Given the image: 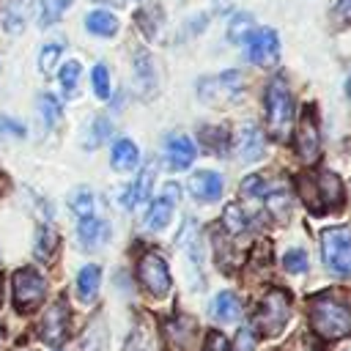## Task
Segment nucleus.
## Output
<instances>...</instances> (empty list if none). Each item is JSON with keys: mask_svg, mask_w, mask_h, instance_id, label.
<instances>
[{"mask_svg": "<svg viewBox=\"0 0 351 351\" xmlns=\"http://www.w3.org/2000/svg\"><path fill=\"white\" fill-rule=\"evenodd\" d=\"M310 324L324 340H340L351 335V310L335 293H318L310 299Z\"/></svg>", "mask_w": 351, "mask_h": 351, "instance_id": "f257e3e1", "label": "nucleus"}, {"mask_svg": "<svg viewBox=\"0 0 351 351\" xmlns=\"http://www.w3.org/2000/svg\"><path fill=\"white\" fill-rule=\"evenodd\" d=\"M299 192L310 211H329L343 206V181L329 170L299 178Z\"/></svg>", "mask_w": 351, "mask_h": 351, "instance_id": "f03ea898", "label": "nucleus"}, {"mask_svg": "<svg viewBox=\"0 0 351 351\" xmlns=\"http://www.w3.org/2000/svg\"><path fill=\"white\" fill-rule=\"evenodd\" d=\"M266 121L274 140H285L293 123V99L282 77H274L266 88Z\"/></svg>", "mask_w": 351, "mask_h": 351, "instance_id": "7ed1b4c3", "label": "nucleus"}, {"mask_svg": "<svg viewBox=\"0 0 351 351\" xmlns=\"http://www.w3.org/2000/svg\"><path fill=\"white\" fill-rule=\"evenodd\" d=\"M324 263L337 277H351V228H326L321 233Z\"/></svg>", "mask_w": 351, "mask_h": 351, "instance_id": "20e7f679", "label": "nucleus"}, {"mask_svg": "<svg viewBox=\"0 0 351 351\" xmlns=\"http://www.w3.org/2000/svg\"><path fill=\"white\" fill-rule=\"evenodd\" d=\"M288 313H291V299L285 291H271L263 296L258 315H255V326L261 335L274 337L282 332V326L288 324Z\"/></svg>", "mask_w": 351, "mask_h": 351, "instance_id": "39448f33", "label": "nucleus"}, {"mask_svg": "<svg viewBox=\"0 0 351 351\" xmlns=\"http://www.w3.org/2000/svg\"><path fill=\"white\" fill-rule=\"evenodd\" d=\"M244 82H241V74L239 71H222L217 77H203L197 82V96L203 104H230L236 101V96L241 93Z\"/></svg>", "mask_w": 351, "mask_h": 351, "instance_id": "423d86ee", "label": "nucleus"}, {"mask_svg": "<svg viewBox=\"0 0 351 351\" xmlns=\"http://www.w3.org/2000/svg\"><path fill=\"white\" fill-rule=\"evenodd\" d=\"M44 291H47V282L36 269L25 266L14 274V302H16L19 313H25V315L33 313L44 302Z\"/></svg>", "mask_w": 351, "mask_h": 351, "instance_id": "0eeeda50", "label": "nucleus"}, {"mask_svg": "<svg viewBox=\"0 0 351 351\" xmlns=\"http://www.w3.org/2000/svg\"><path fill=\"white\" fill-rule=\"evenodd\" d=\"M137 277H140L143 288L151 296H156V299L167 296V291H170V271H167V263H165L162 255L145 252L140 258V263H137Z\"/></svg>", "mask_w": 351, "mask_h": 351, "instance_id": "6e6552de", "label": "nucleus"}, {"mask_svg": "<svg viewBox=\"0 0 351 351\" xmlns=\"http://www.w3.org/2000/svg\"><path fill=\"white\" fill-rule=\"evenodd\" d=\"M247 55L255 66H274L280 60V38L271 27H261L247 38Z\"/></svg>", "mask_w": 351, "mask_h": 351, "instance_id": "1a4fd4ad", "label": "nucleus"}, {"mask_svg": "<svg viewBox=\"0 0 351 351\" xmlns=\"http://www.w3.org/2000/svg\"><path fill=\"white\" fill-rule=\"evenodd\" d=\"M296 151L302 156V162H315L318 151H321V134H318V123H315V112L313 107H304L302 121L296 126Z\"/></svg>", "mask_w": 351, "mask_h": 351, "instance_id": "9d476101", "label": "nucleus"}, {"mask_svg": "<svg viewBox=\"0 0 351 351\" xmlns=\"http://www.w3.org/2000/svg\"><path fill=\"white\" fill-rule=\"evenodd\" d=\"M38 332H41V340L47 346H60L66 340V335H69V304H66V299H58L44 313Z\"/></svg>", "mask_w": 351, "mask_h": 351, "instance_id": "9b49d317", "label": "nucleus"}, {"mask_svg": "<svg viewBox=\"0 0 351 351\" xmlns=\"http://www.w3.org/2000/svg\"><path fill=\"white\" fill-rule=\"evenodd\" d=\"M178 195H181L178 184H173V181H170V184H165L162 195L151 203V208H148V214H145V228H148V230H165V228H167V222H170V217H173V206H176Z\"/></svg>", "mask_w": 351, "mask_h": 351, "instance_id": "f8f14e48", "label": "nucleus"}, {"mask_svg": "<svg viewBox=\"0 0 351 351\" xmlns=\"http://www.w3.org/2000/svg\"><path fill=\"white\" fill-rule=\"evenodd\" d=\"M165 159L170 170H186L195 162V143L186 134H173L165 148Z\"/></svg>", "mask_w": 351, "mask_h": 351, "instance_id": "ddd939ff", "label": "nucleus"}, {"mask_svg": "<svg viewBox=\"0 0 351 351\" xmlns=\"http://www.w3.org/2000/svg\"><path fill=\"white\" fill-rule=\"evenodd\" d=\"M189 192L197 200H217L222 195V176L214 170H197L189 178Z\"/></svg>", "mask_w": 351, "mask_h": 351, "instance_id": "4468645a", "label": "nucleus"}, {"mask_svg": "<svg viewBox=\"0 0 351 351\" xmlns=\"http://www.w3.org/2000/svg\"><path fill=\"white\" fill-rule=\"evenodd\" d=\"M154 176H156V170L154 167H145V170H140V176L126 186V192L121 195V206L123 208H137L148 195H151V186H154Z\"/></svg>", "mask_w": 351, "mask_h": 351, "instance_id": "2eb2a0df", "label": "nucleus"}, {"mask_svg": "<svg viewBox=\"0 0 351 351\" xmlns=\"http://www.w3.org/2000/svg\"><path fill=\"white\" fill-rule=\"evenodd\" d=\"M132 71H134V88L140 96H151L154 88H156V80H154V63L148 58L145 49H137L134 52V60H132Z\"/></svg>", "mask_w": 351, "mask_h": 351, "instance_id": "dca6fc26", "label": "nucleus"}, {"mask_svg": "<svg viewBox=\"0 0 351 351\" xmlns=\"http://www.w3.org/2000/svg\"><path fill=\"white\" fill-rule=\"evenodd\" d=\"M107 239H110V228H107V222H101V219H96V217L82 219L80 228H77V241H80L82 247H88V250L101 247Z\"/></svg>", "mask_w": 351, "mask_h": 351, "instance_id": "f3484780", "label": "nucleus"}, {"mask_svg": "<svg viewBox=\"0 0 351 351\" xmlns=\"http://www.w3.org/2000/svg\"><path fill=\"white\" fill-rule=\"evenodd\" d=\"M239 156L244 162H255L263 156V132L255 123H247L239 137Z\"/></svg>", "mask_w": 351, "mask_h": 351, "instance_id": "a211bd4d", "label": "nucleus"}, {"mask_svg": "<svg viewBox=\"0 0 351 351\" xmlns=\"http://www.w3.org/2000/svg\"><path fill=\"white\" fill-rule=\"evenodd\" d=\"M30 11H33V0H8L3 11V27L8 33H19L27 25Z\"/></svg>", "mask_w": 351, "mask_h": 351, "instance_id": "6ab92c4d", "label": "nucleus"}, {"mask_svg": "<svg viewBox=\"0 0 351 351\" xmlns=\"http://www.w3.org/2000/svg\"><path fill=\"white\" fill-rule=\"evenodd\" d=\"M110 156H112V167H115V170H121V173L134 170V167H137V162H140V151H137V145H134L132 140H126V137L112 143Z\"/></svg>", "mask_w": 351, "mask_h": 351, "instance_id": "aec40b11", "label": "nucleus"}, {"mask_svg": "<svg viewBox=\"0 0 351 351\" xmlns=\"http://www.w3.org/2000/svg\"><path fill=\"white\" fill-rule=\"evenodd\" d=\"M85 27H88L93 36L110 38V36L118 33V19H115V14H110V11H90V14L85 16Z\"/></svg>", "mask_w": 351, "mask_h": 351, "instance_id": "412c9836", "label": "nucleus"}, {"mask_svg": "<svg viewBox=\"0 0 351 351\" xmlns=\"http://www.w3.org/2000/svg\"><path fill=\"white\" fill-rule=\"evenodd\" d=\"M99 282H101V269H99L96 263L82 266V271H80V277H77L80 299H82V302H93L96 293H99Z\"/></svg>", "mask_w": 351, "mask_h": 351, "instance_id": "4be33fe9", "label": "nucleus"}, {"mask_svg": "<svg viewBox=\"0 0 351 351\" xmlns=\"http://www.w3.org/2000/svg\"><path fill=\"white\" fill-rule=\"evenodd\" d=\"M239 313H241V304H239V299H236L230 291H222V293L211 302V315H214L217 321H222V324L236 321Z\"/></svg>", "mask_w": 351, "mask_h": 351, "instance_id": "5701e85b", "label": "nucleus"}, {"mask_svg": "<svg viewBox=\"0 0 351 351\" xmlns=\"http://www.w3.org/2000/svg\"><path fill=\"white\" fill-rule=\"evenodd\" d=\"M55 250H58V236H55V230H52L49 225H41V228L36 230V241H33L36 258L49 261V258L55 255Z\"/></svg>", "mask_w": 351, "mask_h": 351, "instance_id": "b1692460", "label": "nucleus"}, {"mask_svg": "<svg viewBox=\"0 0 351 351\" xmlns=\"http://www.w3.org/2000/svg\"><path fill=\"white\" fill-rule=\"evenodd\" d=\"M36 110H38V118H41V126H44V129H52V126L60 121V101H58L52 93L38 96Z\"/></svg>", "mask_w": 351, "mask_h": 351, "instance_id": "393cba45", "label": "nucleus"}, {"mask_svg": "<svg viewBox=\"0 0 351 351\" xmlns=\"http://www.w3.org/2000/svg\"><path fill=\"white\" fill-rule=\"evenodd\" d=\"M252 27H255V19L241 11V14H236V16L230 19V25H228V38H230L233 44H241V41H247V38L255 33Z\"/></svg>", "mask_w": 351, "mask_h": 351, "instance_id": "a878e982", "label": "nucleus"}, {"mask_svg": "<svg viewBox=\"0 0 351 351\" xmlns=\"http://www.w3.org/2000/svg\"><path fill=\"white\" fill-rule=\"evenodd\" d=\"M126 351H154V332L148 329L145 321H140L132 329V335L126 340Z\"/></svg>", "mask_w": 351, "mask_h": 351, "instance_id": "bb28decb", "label": "nucleus"}, {"mask_svg": "<svg viewBox=\"0 0 351 351\" xmlns=\"http://www.w3.org/2000/svg\"><path fill=\"white\" fill-rule=\"evenodd\" d=\"M222 225H225V230H228L230 236L244 233V230H247V217H244L241 206H236V203L225 206V211H222Z\"/></svg>", "mask_w": 351, "mask_h": 351, "instance_id": "cd10ccee", "label": "nucleus"}, {"mask_svg": "<svg viewBox=\"0 0 351 351\" xmlns=\"http://www.w3.org/2000/svg\"><path fill=\"white\" fill-rule=\"evenodd\" d=\"M104 340H107V329H104V321L96 318L88 332H85V340H82V351H104Z\"/></svg>", "mask_w": 351, "mask_h": 351, "instance_id": "c85d7f7f", "label": "nucleus"}, {"mask_svg": "<svg viewBox=\"0 0 351 351\" xmlns=\"http://www.w3.org/2000/svg\"><path fill=\"white\" fill-rule=\"evenodd\" d=\"M69 208H71L80 219L93 217V195H90L88 189H77V192H71V197H69Z\"/></svg>", "mask_w": 351, "mask_h": 351, "instance_id": "c756f323", "label": "nucleus"}, {"mask_svg": "<svg viewBox=\"0 0 351 351\" xmlns=\"http://www.w3.org/2000/svg\"><path fill=\"white\" fill-rule=\"evenodd\" d=\"M69 3H71V0H41V16H38V22H41V25L58 22V19L63 16V11H66Z\"/></svg>", "mask_w": 351, "mask_h": 351, "instance_id": "7c9ffc66", "label": "nucleus"}, {"mask_svg": "<svg viewBox=\"0 0 351 351\" xmlns=\"http://www.w3.org/2000/svg\"><path fill=\"white\" fill-rule=\"evenodd\" d=\"M200 137L206 140V145L211 148V151H217V154H222L228 145V132L225 129H219V126H203L200 129Z\"/></svg>", "mask_w": 351, "mask_h": 351, "instance_id": "2f4dec72", "label": "nucleus"}, {"mask_svg": "<svg viewBox=\"0 0 351 351\" xmlns=\"http://www.w3.org/2000/svg\"><path fill=\"white\" fill-rule=\"evenodd\" d=\"M282 266H285V271H288V274H304V271H307V266H310L307 252H304V250H291V252H285Z\"/></svg>", "mask_w": 351, "mask_h": 351, "instance_id": "473e14b6", "label": "nucleus"}, {"mask_svg": "<svg viewBox=\"0 0 351 351\" xmlns=\"http://www.w3.org/2000/svg\"><path fill=\"white\" fill-rule=\"evenodd\" d=\"M77 82H80V63L77 60H66V66L60 69V88L66 93H71L77 88Z\"/></svg>", "mask_w": 351, "mask_h": 351, "instance_id": "72a5a7b5", "label": "nucleus"}, {"mask_svg": "<svg viewBox=\"0 0 351 351\" xmlns=\"http://www.w3.org/2000/svg\"><path fill=\"white\" fill-rule=\"evenodd\" d=\"M90 82H93V90L99 99H110V77H107V69L99 63L93 66V74H90Z\"/></svg>", "mask_w": 351, "mask_h": 351, "instance_id": "f704fd0d", "label": "nucleus"}, {"mask_svg": "<svg viewBox=\"0 0 351 351\" xmlns=\"http://www.w3.org/2000/svg\"><path fill=\"white\" fill-rule=\"evenodd\" d=\"M266 181H263V176H247L244 181H241V192L247 195V197H266Z\"/></svg>", "mask_w": 351, "mask_h": 351, "instance_id": "c9c22d12", "label": "nucleus"}, {"mask_svg": "<svg viewBox=\"0 0 351 351\" xmlns=\"http://www.w3.org/2000/svg\"><path fill=\"white\" fill-rule=\"evenodd\" d=\"M63 52V47L60 44H47L44 49H41V55H38V69L47 74V71H52V66L58 63V55Z\"/></svg>", "mask_w": 351, "mask_h": 351, "instance_id": "e433bc0d", "label": "nucleus"}, {"mask_svg": "<svg viewBox=\"0 0 351 351\" xmlns=\"http://www.w3.org/2000/svg\"><path fill=\"white\" fill-rule=\"evenodd\" d=\"M233 351H255V335L250 326H241L236 335V348Z\"/></svg>", "mask_w": 351, "mask_h": 351, "instance_id": "4c0bfd02", "label": "nucleus"}, {"mask_svg": "<svg viewBox=\"0 0 351 351\" xmlns=\"http://www.w3.org/2000/svg\"><path fill=\"white\" fill-rule=\"evenodd\" d=\"M110 132H112V123H110L107 118H96V121H93V137H90V145H99L104 137H110Z\"/></svg>", "mask_w": 351, "mask_h": 351, "instance_id": "58836bf2", "label": "nucleus"}, {"mask_svg": "<svg viewBox=\"0 0 351 351\" xmlns=\"http://www.w3.org/2000/svg\"><path fill=\"white\" fill-rule=\"evenodd\" d=\"M203 351H230V346H228L225 335L208 332V335H206V343H203Z\"/></svg>", "mask_w": 351, "mask_h": 351, "instance_id": "ea45409f", "label": "nucleus"}, {"mask_svg": "<svg viewBox=\"0 0 351 351\" xmlns=\"http://www.w3.org/2000/svg\"><path fill=\"white\" fill-rule=\"evenodd\" d=\"M335 16L340 25H348L351 22V0H335Z\"/></svg>", "mask_w": 351, "mask_h": 351, "instance_id": "a19ab883", "label": "nucleus"}, {"mask_svg": "<svg viewBox=\"0 0 351 351\" xmlns=\"http://www.w3.org/2000/svg\"><path fill=\"white\" fill-rule=\"evenodd\" d=\"M0 134H14V137H25V126L14 123L11 118H0Z\"/></svg>", "mask_w": 351, "mask_h": 351, "instance_id": "79ce46f5", "label": "nucleus"}, {"mask_svg": "<svg viewBox=\"0 0 351 351\" xmlns=\"http://www.w3.org/2000/svg\"><path fill=\"white\" fill-rule=\"evenodd\" d=\"M96 3H110V5H123L126 0H96Z\"/></svg>", "mask_w": 351, "mask_h": 351, "instance_id": "37998d69", "label": "nucleus"}, {"mask_svg": "<svg viewBox=\"0 0 351 351\" xmlns=\"http://www.w3.org/2000/svg\"><path fill=\"white\" fill-rule=\"evenodd\" d=\"M346 90H348V96H351V77L346 80Z\"/></svg>", "mask_w": 351, "mask_h": 351, "instance_id": "c03bdc74", "label": "nucleus"}, {"mask_svg": "<svg viewBox=\"0 0 351 351\" xmlns=\"http://www.w3.org/2000/svg\"><path fill=\"white\" fill-rule=\"evenodd\" d=\"M0 302H3V277H0Z\"/></svg>", "mask_w": 351, "mask_h": 351, "instance_id": "a18cd8bd", "label": "nucleus"}, {"mask_svg": "<svg viewBox=\"0 0 351 351\" xmlns=\"http://www.w3.org/2000/svg\"><path fill=\"white\" fill-rule=\"evenodd\" d=\"M346 351H351V348H346Z\"/></svg>", "mask_w": 351, "mask_h": 351, "instance_id": "49530a36", "label": "nucleus"}]
</instances>
